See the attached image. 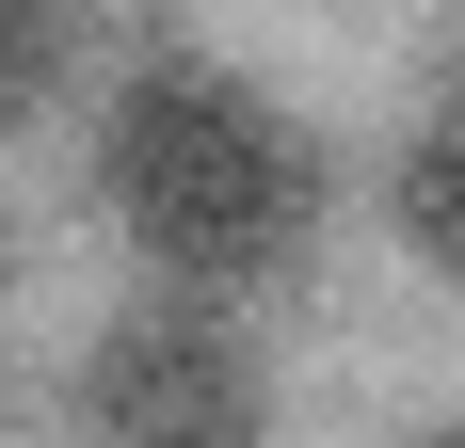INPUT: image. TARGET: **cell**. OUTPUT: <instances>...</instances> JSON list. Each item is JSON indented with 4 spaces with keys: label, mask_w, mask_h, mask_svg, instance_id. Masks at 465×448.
Returning a JSON list of instances; mask_svg holds the SVG:
<instances>
[{
    "label": "cell",
    "mask_w": 465,
    "mask_h": 448,
    "mask_svg": "<svg viewBox=\"0 0 465 448\" xmlns=\"http://www.w3.org/2000/svg\"><path fill=\"white\" fill-rule=\"evenodd\" d=\"M418 448H465V416H450V433H418Z\"/></svg>",
    "instance_id": "5b68a950"
},
{
    "label": "cell",
    "mask_w": 465,
    "mask_h": 448,
    "mask_svg": "<svg viewBox=\"0 0 465 448\" xmlns=\"http://www.w3.org/2000/svg\"><path fill=\"white\" fill-rule=\"evenodd\" d=\"M385 209H401V240H418L433 272H465V112H433V129L401 144V192H385Z\"/></svg>",
    "instance_id": "3957f363"
},
{
    "label": "cell",
    "mask_w": 465,
    "mask_h": 448,
    "mask_svg": "<svg viewBox=\"0 0 465 448\" xmlns=\"http://www.w3.org/2000/svg\"><path fill=\"white\" fill-rule=\"evenodd\" d=\"M96 192H113V224L161 257V288H209V305L322 240V144L289 129L241 64H193V48L144 64V81H113V112H96Z\"/></svg>",
    "instance_id": "6da1fadb"
},
{
    "label": "cell",
    "mask_w": 465,
    "mask_h": 448,
    "mask_svg": "<svg viewBox=\"0 0 465 448\" xmlns=\"http://www.w3.org/2000/svg\"><path fill=\"white\" fill-rule=\"evenodd\" d=\"M48 81H64V0H0V144L48 112Z\"/></svg>",
    "instance_id": "277c9868"
},
{
    "label": "cell",
    "mask_w": 465,
    "mask_h": 448,
    "mask_svg": "<svg viewBox=\"0 0 465 448\" xmlns=\"http://www.w3.org/2000/svg\"><path fill=\"white\" fill-rule=\"evenodd\" d=\"M81 433L96 448H273V385L209 288H161L81 353Z\"/></svg>",
    "instance_id": "7a4b0ae2"
}]
</instances>
